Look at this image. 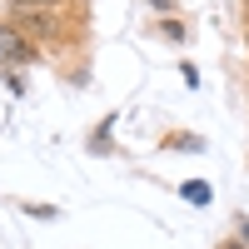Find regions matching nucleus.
<instances>
[{
  "label": "nucleus",
  "instance_id": "1",
  "mask_svg": "<svg viewBox=\"0 0 249 249\" xmlns=\"http://www.w3.org/2000/svg\"><path fill=\"white\" fill-rule=\"evenodd\" d=\"M35 50H30V40L20 35V30H10V25H0V65H20V60H30Z\"/></svg>",
  "mask_w": 249,
  "mask_h": 249
},
{
  "label": "nucleus",
  "instance_id": "2",
  "mask_svg": "<svg viewBox=\"0 0 249 249\" xmlns=\"http://www.w3.org/2000/svg\"><path fill=\"white\" fill-rule=\"evenodd\" d=\"M184 199H190V204H210V184H184Z\"/></svg>",
  "mask_w": 249,
  "mask_h": 249
},
{
  "label": "nucleus",
  "instance_id": "3",
  "mask_svg": "<svg viewBox=\"0 0 249 249\" xmlns=\"http://www.w3.org/2000/svg\"><path fill=\"white\" fill-rule=\"evenodd\" d=\"M10 5H20V10H50V5H60V0H10Z\"/></svg>",
  "mask_w": 249,
  "mask_h": 249
}]
</instances>
